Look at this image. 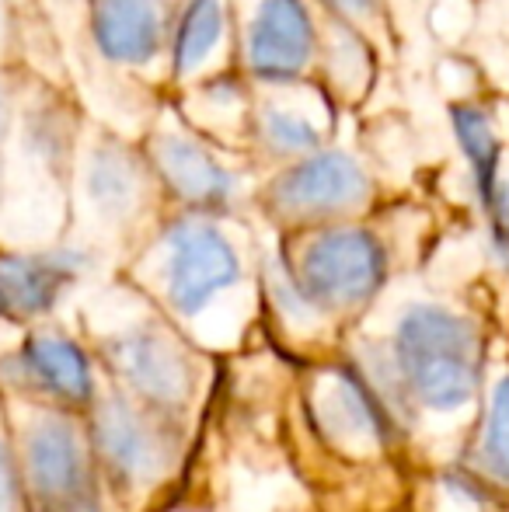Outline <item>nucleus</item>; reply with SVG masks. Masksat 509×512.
<instances>
[{
    "instance_id": "f257e3e1",
    "label": "nucleus",
    "mask_w": 509,
    "mask_h": 512,
    "mask_svg": "<svg viewBox=\"0 0 509 512\" xmlns=\"http://www.w3.org/2000/svg\"><path fill=\"white\" fill-rule=\"evenodd\" d=\"M391 370L419 408H468L485 377L482 324L468 310L440 300L408 304L394 328Z\"/></svg>"
},
{
    "instance_id": "f03ea898",
    "label": "nucleus",
    "mask_w": 509,
    "mask_h": 512,
    "mask_svg": "<svg viewBox=\"0 0 509 512\" xmlns=\"http://www.w3.org/2000/svg\"><path fill=\"white\" fill-rule=\"evenodd\" d=\"M391 255L381 234L360 223H325L283 265V290L300 310H356L381 293Z\"/></svg>"
},
{
    "instance_id": "7ed1b4c3",
    "label": "nucleus",
    "mask_w": 509,
    "mask_h": 512,
    "mask_svg": "<svg viewBox=\"0 0 509 512\" xmlns=\"http://www.w3.org/2000/svg\"><path fill=\"white\" fill-rule=\"evenodd\" d=\"M492 262L509 272V95L478 81L447 105Z\"/></svg>"
},
{
    "instance_id": "20e7f679",
    "label": "nucleus",
    "mask_w": 509,
    "mask_h": 512,
    "mask_svg": "<svg viewBox=\"0 0 509 512\" xmlns=\"http://www.w3.org/2000/svg\"><path fill=\"white\" fill-rule=\"evenodd\" d=\"M377 182L370 168L349 150H314L304 154L269 182L265 203L283 220H332L360 213L374 203Z\"/></svg>"
},
{
    "instance_id": "39448f33",
    "label": "nucleus",
    "mask_w": 509,
    "mask_h": 512,
    "mask_svg": "<svg viewBox=\"0 0 509 512\" xmlns=\"http://www.w3.org/2000/svg\"><path fill=\"white\" fill-rule=\"evenodd\" d=\"M161 279L168 304L192 317L241 279V258L227 234L203 213L168 223L161 237Z\"/></svg>"
},
{
    "instance_id": "423d86ee",
    "label": "nucleus",
    "mask_w": 509,
    "mask_h": 512,
    "mask_svg": "<svg viewBox=\"0 0 509 512\" xmlns=\"http://www.w3.org/2000/svg\"><path fill=\"white\" fill-rule=\"evenodd\" d=\"M241 35V63L262 84H286L304 77L321 32L304 0H231Z\"/></svg>"
},
{
    "instance_id": "0eeeda50",
    "label": "nucleus",
    "mask_w": 509,
    "mask_h": 512,
    "mask_svg": "<svg viewBox=\"0 0 509 512\" xmlns=\"http://www.w3.org/2000/svg\"><path fill=\"white\" fill-rule=\"evenodd\" d=\"M28 512H102L91 464L74 425L46 418L28 439Z\"/></svg>"
},
{
    "instance_id": "6e6552de",
    "label": "nucleus",
    "mask_w": 509,
    "mask_h": 512,
    "mask_svg": "<svg viewBox=\"0 0 509 512\" xmlns=\"http://www.w3.org/2000/svg\"><path fill=\"white\" fill-rule=\"evenodd\" d=\"M147 161L164 182V189L196 213L231 206L234 192H238V175L220 161L210 143H203L185 126L154 129L147 143Z\"/></svg>"
},
{
    "instance_id": "1a4fd4ad",
    "label": "nucleus",
    "mask_w": 509,
    "mask_h": 512,
    "mask_svg": "<svg viewBox=\"0 0 509 512\" xmlns=\"http://www.w3.org/2000/svg\"><path fill=\"white\" fill-rule=\"evenodd\" d=\"M178 0H91V39L112 67H150L171 42Z\"/></svg>"
},
{
    "instance_id": "9d476101",
    "label": "nucleus",
    "mask_w": 509,
    "mask_h": 512,
    "mask_svg": "<svg viewBox=\"0 0 509 512\" xmlns=\"http://www.w3.org/2000/svg\"><path fill=\"white\" fill-rule=\"evenodd\" d=\"M255 140L272 157H304L328 143L332 133V102L318 88L304 84H265V95L252 105Z\"/></svg>"
},
{
    "instance_id": "9b49d317",
    "label": "nucleus",
    "mask_w": 509,
    "mask_h": 512,
    "mask_svg": "<svg viewBox=\"0 0 509 512\" xmlns=\"http://www.w3.org/2000/svg\"><path fill=\"white\" fill-rule=\"evenodd\" d=\"M119 377L154 405H178L192 391V363L185 349L161 328H133L109 345Z\"/></svg>"
},
{
    "instance_id": "f8f14e48",
    "label": "nucleus",
    "mask_w": 509,
    "mask_h": 512,
    "mask_svg": "<svg viewBox=\"0 0 509 512\" xmlns=\"http://www.w3.org/2000/svg\"><path fill=\"white\" fill-rule=\"evenodd\" d=\"M11 384L46 394L53 401L81 405L91 398V366L88 356L74 342L60 335H32L4 363Z\"/></svg>"
},
{
    "instance_id": "ddd939ff",
    "label": "nucleus",
    "mask_w": 509,
    "mask_h": 512,
    "mask_svg": "<svg viewBox=\"0 0 509 512\" xmlns=\"http://www.w3.org/2000/svg\"><path fill=\"white\" fill-rule=\"evenodd\" d=\"M147 164L123 140H98L84 150V196L102 220H126L143 203Z\"/></svg>"
},
{
    "instance_id": "4468645a",
    "label": "nucleus",
    "mask_w": 509,
    "mask_h": 512,
    "mask_svg": "<svg viewBox=\"0 0 509 512\" xmlns=\"http://www.w3.org/2000/svg\"><path fill=\"white\" fill-rule=\"evenodd\" d=\"M81 272V255H0V317H35L56 304L70 279Z\"/></svg>"
},
{
    "instance_id": "2eb2a0df",
    "label": "nucleus",
    "mask_w": 509,
    "mask_h": 512,
    "mask_svg": "<svg viewBox=\"0 0 509 512\" xmlns=\"http://www.w3.org/2000/svg\"><path fill=\"white\" fill-rule=\"evenodd\" d=\"M95 443L105 464L126 481H143L164 464V432L147 422L136 408L112 401L95 418Z\"/></svg>"
},
{
    "instance_id": "dca6fc26",
    "label": "nucleus",
    "mask_w": 509,
    "mask_h": 512,
    "mask_svg": "<svg viewBox=\"0 0 509 512\" xmlns=\"http://www.w3.org/2000/svg\"><path fill=\"white\" fill-rule=\"evenodd\" d=\"M231 32L227 0H178L171 28V70L175 77H196L210 70Z\"/></svg>"
},
{
    "instance_id": "f3484780",
    "label": "nucleus",
    "mask_w": 509,
    "mask_h": 512,
    "mask_svg": "<svg viewBox=\"0 0 509 512\" xmlns=\"http://www.w3.org/2000/svg\"><path fill=\"white\" fill-rule=\"evenodd\" d=\"M471 474L492 492L509 495V370L492 384L482 432L471 450Z\"/></svg>"
},
{
    "instance_id": "a211bd4d",
    "label": "nucleus",
    "mask_w": 509,
    "mask_h": 512,
    "mask_svg": "<svg viewBox=\"0 0 509 512\" xmlns=\"http://www.w3.org/2000/svg\"><path fill=\"white\" fill-rule=\"evenodd\" d=\"M21 147L42 161H63L74 154V122L60 105L42 102L21 119Z\"/></svg>"
},
{
    "instance_id": "6ab92c4d",
    "label": "nucleus",
    "mask_w": 509,
    "mask_h": 512,
    "mask_svg": "<svg viewBox=\"0 0 509 512\" xmlns=\"http://www.w3.org/2000/svg\"><path fill=\"white\" fill-rule=\"evenodd\" d=\"M328 14L349 21L353 28H360L370 42L391 39V18H387L384 0H318Z\"/></svg>"
},
{
    "instance_id": "aec40b11",
    "label": "nucleus",
    "mask_w": 509,
    "mask_h": 512,
    "mask_svg": "<svg viewBox=\"0 0 509 512\" xmlns=\"http://www.w3.org/2000/svg\"><path fill=\"white\" fill-rule=\"evenodd\" d=\"M471 35L489 49L509 53V0H475L471 4Z\"/></svg>"
},
{
    "instance_id": "412c9836",
    "label": "nucleus",
    "mask_w": 509,
    "mask_h": 512,
    "mask_svg": "<svg viewBox=\"0 0 509 512\" xmlns=\"http://www.w3.org/2000/svg\"><path fill=\"white\" fill-rule=\"evenodd\" d=\"M14 492H18V481H14V464L7 457L4 443H0V512L14 509Z\"/></svg>"
},
{
    "instance_id": "4be33fe9",
    "label": "nucleus",
    "mask_w": 509,
    "mask_h": 512,
    "mask_svg": "<svg viewBox=\"0 0 509 512\" xmlns=\"http://www.w3.org/2000/svg\"><path fill=\"white\" fill-rule=\"evenodd\" d=\"M11 119H14V98H11V88H7V81L0 77V147H4V140H7Z\"/></svg>"
},
{
    "instance_id": "5701e85b",
    "label": "nucleus",
    "mask_w": 509,
    "mask_h": 512,
    "mask_svg": "<svg viewBox=\"0 0 509 512\" xmlns=\"http://www.w3.org/2000/svg\"><path fill=\"white\" fill-rule=\"evenodd\" d=\"M464 4H468V7H471V4H475V0H464Z\"/></svg>"
}]
</instances>
